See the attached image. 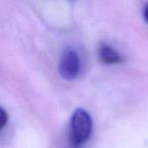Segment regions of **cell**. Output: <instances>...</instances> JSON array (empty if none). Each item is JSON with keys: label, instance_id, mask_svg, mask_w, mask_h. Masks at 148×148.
<instances>
[{"label": "cell", "instance_id": "6da1fadb", "mask_svg": "<svg viewBox=\"0 0 148 148\" xmlns=\"http://www.w3.org/2000/svg\"><path fill=\"white\" fill-rule=\"evenodd\" d=\"M92 131V120L83 109H77L70 120L69 143L73 147L83 145L90 137Z\"/></svg>", "mask_w": 148, "mask_h": 148}, {"label": "cell", "instance_id": "7a4b0ae2", "mask_svg": "<svg viewBox=\"0 0 148 148\" xmlns=\"http://www.w3.org/2000/svg\"><path fill=\"white\" fill-rule=\"evenodd\" d=\"M80 58L76 50L68 48L64 51L59 63V73L65 80H73L80 72Z\"/></svg>", "mask_w": 148, "mask_h": 148}, {"label": "cell", "instance_id": "3957f363", "mask_svg": "<svg viewBox=\"0 0 148 148\" xmlns=\"http://www.w3.org/2000/svg\"><path fill=\"white\" fill-rule=\"evenodd\" d=\"M99 60L106 65H114L123 62V58L119 54V52L116 51L111 46L101 45L99 49Z\"/></svg>", "mask_w": 148, "mask_h": 148}, {"label": "cell", "instance_id": "277c9868", "mask_svg": "<svg viewBox=\"0 0 148 148\" xmlns=\"http://www.w3.org/2000/svg\"><path fill=\"white\" fill-rule=\"evenodd\" d=\"M7 121H8L7 112L3 108L0 107V131L5 127V125L7 124Z\"/></svg>", "mask_w": 148, "mask_h": 148}]
</instances>
